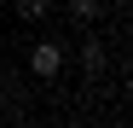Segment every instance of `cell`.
Masks as SVG:
<instances>
[{
  "instance_id": "1",
  "label": "cell",
  "mask_w": 133,
  "mask_h": 128,
  "mask_svg": "<svg viewBox=\"0 0 133 128\" xmlns=\"http://www.w3.org/2000/svg\"><path fill=\"white\" fill-rule=\"evenodd\" d=\"M29 70H35L41 82H58V70H64V47H58V41H35V47H29Z\"/></svg>"
},
{
  "instance_id": "2",
  "label": "cell",
  "mask_w": 133,
  "mask_h": 128,
  "mask_svg": "<svg viewBox=\"0 0 133 128\" xmlns=\"http://www.w3.org/2000/svg\"><path fill=\"white\" fill-rule=\"evenodd\" d=\"M104 6H110V0H70V18H75V24H98Z\"/></svg>"
},
{
  "instance_id": "3",
  "label": "cell",
  "mask_w": 133,
  "mask_h": 128,
  "mask_svg": "<svg viewBox=\"0 0 133 128\" xmlns=\"http://www.w3.org/2000/svg\"><path fill=\"white\" fill-rule=\"evenodd\" d=\"M81 70H87V76L104 70V47H98V41H81Z\"/></svg>"
},
{
  "instance_id": "4",
  "label": "cell",
  "mask_w": 133,
  "mask_h": 128,
  "mask_svg": "<svg viewBox=\"0 0 133 128\" xmlns=\"http://www.w3.org/2000/svg\"><path fill=\"white\" fill-rule=\"evenodd\" d=\"M46 12H52V0H17V18H23V24H41Z\"/></svg>"
},
{
  "instance_id": "5",
  "label": "cell",
  "mask_w": 133,
  "mask_h": 128,
  "mask_svg": "<svg viewBox=\"0 0 133 128\" xmlns=\"http://www.w3.org/2000/svg\"><path fill=\"white\" fill-rule=\"evenodd\" d=\"M116 6H133V0H116Z\"/></svg>"
},
{
  "instance_id": "6",
  "label": "cell",
  "mask_w": 133,
  "mask_h": 128,
  "mask_svg": "<svg viewBox=\"0 0 133 128\" xmlns=\"http://www.w3.org/2000/svg\"><path fill=\"white\" fill-rule=\"evenodd\" d=\"M127 99H133V82H127Z\"/></svg>"
},
{
  "instance_id": "7",
  "label": "cell",
  "mask_w": 133,
  "mask_h": 128,
  "mask_svg": "<svg viewBox=\"0 0 133 128\" xmlns=\"http://www.w3.org/2000/svg\"><path fill=\"white\" fill-rule=\"evenodd\" d=\"M0 6H6V0H0Z\"/></svg>"
}]
</instances>
